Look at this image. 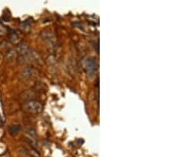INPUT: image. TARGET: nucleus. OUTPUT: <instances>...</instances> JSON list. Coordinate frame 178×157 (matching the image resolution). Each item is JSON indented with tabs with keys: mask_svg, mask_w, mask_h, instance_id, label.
I'll return each instance as SVG.
<instances>
[{
	"mask_svg": "<svg viewBox=\"0 0 178 157\" xmlns=\"http://www.w3.org/2000/svg\"><path fill=\"white\" fill-rule=\"evenodd\" d=\"M6 59L10 62H14L17 59V53L14 49H9L6 51Z\"/></svg>",
	"mask_w": 178,
	"mask_h": 157,
	"instance_id": "obj_5",
	"label": "nucleus"
},
{
	"mask_svg": "<svg viewBox=\"0 0 178 157\" xmlns=\"http://www.w3.org/2000/svg\"><path fill=\"white\" fill-rule=\"evenodd\" d=\"M19 153H20L21 157H31V155L29 154V152H28V151L25 149H24V148H20V149H19Z\"/></svg>",
	"mask_w": 178,
	"mask_h": 157,
	"instance_id": "obj_12",
	"label": "nucleus"
},
{
	"mask_svg": "<svg viewBox=\"0 0 178 157\" xmlns=\"http://www.w3.org/2000/svg\"><path fill=\"white\" fill-rule=\"evenodd\" d=\"M25 142L27 143L29 147L32 148V149H35L36 151H39V146H38L37 141V140H34L33 138L30 137V136H25Z\"/></svg>",
	"mask_w": 178,
	"mask_h": 157,
	"instance_id": "obj_6",
	"label": "nucleus"
},
{
	"mask_svg": "<svg viewBox=\"0 0 178 157\" xmlns=\"http://www.w3.org/2000/svg\"><path fill=\"white\" fill-rule=\"evenodd\" d=\"M23 108L25 111H27L30 114H40L41 112L43 106H42L41 103L38 101L30 100V101L25 102Z\"/></svg>",
	"mask_w": 178,
	"mask_h": 157,
	"instance_id": "obj_2",
	"label": "nucleus"
},
{
	"mask_svg": "<svg viewBox=\"0 0 178 157\" xmlns=\"http://www.w3.org/2000/svg\"><path fill=\"white\" fill-rule=\"evenodd\" d=\"M9 39H10V40H11V42L16 44V43L18 42L19 39L20 38H19L18 35H17V34H15V33H11V34L9 35Z\"/></svg>",
	"mask_w": 178,
	"mask_h": 157,
	"instance_id": "obj_10",
	"label": "nucleus"
},
{
	"mask_svg": "<svg viewBox=\"0 0 178 157\" xmlns=\"http://www.w3.org/2000/svg\"><path fill=\"white\" fill-rule=\"evenodd\" d=\"M29 51V49H28L27 45H24V44H19L17 47V53H18L19 55L21 56H25L26 53Z\"/></svg>",
	"mask_w": 178,
	"mask_h": 157,
	"instance_id": "obj_8",
	"label": "nucleus"
},
{
	"mask_svg": "<svg viewBox=\"0 0 178 157\" xmlns=\"http://www.w3.org/2000/svg\"><path fill=\"white\" fill-rule=\"evenodd\" d=\"M40 37L41 38L46 41V42L49 43V44H53L56 41V37H55L54 34L52 33L49 31V30H44L40 33Z\"/></svg>",
	"mask_w": 178,
	"mask_h": 157,
	"instance_id": "obj_3",
	"label": "nucleus"
},
{
	"mask_svg": "<svg viewBox=\"0 0 178 157\" xmlns=\"http://www.w3.org/2000/svg\"><path fill=\"white\" fill-rule=\"evenodd\" d=\"M21 130V126L20 125H10L8 127V132L9 133L12 135V136H14L16 134H17L18 133H20V131Z\"/></svg>",
	"mask_w": 178,
	"mask_h": 157,
	"instance_id": "obj_7",
	"label": "nucleus"
},
{
	"mask_svg": "<svg viewBox=\"0 0 178 157\" xmlns=\"http://www.w3.org/2000/svg\"><path fill=\"white\" fill-rule=\"evenodd\" d=\"M26 133H27L28 136L33 138V139H34V140H37V132H36L33 129H31V128L28 129V130H26Z\"/></svg>",
	"mask_w": 178,
	"mask_h": 157,
	"instance_id": "obj_9",
	"label": "nucleus"
},
{
	"mask_svg": "<svg viewBox=\"0 0 178 157\" xmlns=\"http://www.w3.org/2000/svg\"><path fill=\"white\" fill-rule=\"evenodd\" d=\"M6 29L2 25H0V36H2V35H4L6 34Z\"/></svg>",
	"mask_w": 178,
	"mask_h": 157,
	"instance_id": "obj_14",
	"label": "nucleus"
},
{
	"mask_svg": "<svg viewBox=\"0 0 178 157\" xmlns=\"http://www.w3.org/2000/svg\"><path fill=\"white\" fill-rule=\"evenodd\" d=\"M83 66L86 69L89 77L93 78L97 72V64L96 59L94 57H87L83 60Z\"/></svg>",
	"mask_w": 178,
	"mask_h": 157,
	"instance_id": "obj_1",
	"label": "nucleus"
},
{
	"mask_svg": "<svg viewBox=\"0 0 178 157\" xmlns=\"http://www.w3.org/2000/svg\"><path fill=\"white\" fill-rule=\"evenodd\" d=\"M37 74V70L33 68H25V69L21 71V76L25 79H30L35 76Z\"/></svg>",
	"mask_w": 178,
	"mask_h": 157,
	"instance_id": "obj_4",
	"label": "nucleus"
},
{
	"mask_svg": "<svg viewBox=\"0 0 178 157\" xmlns=\"http://www.w3.org/2000/svg\"><path fill=\"white\" fill-rule=\"evenodd\" d=\"M21 29H22L24 31H26V30H28L30 28V24H28V22H26V21L21 24Z\"/></svg>",
	"mask_w": 178,
	"mask_h": 157,
	"instance_id": "obj_13",
	"label": "nucleus"
},
{
	"mask_svg": "<svg viewBox=\"0 0 178 157\" xmlns=\"http://www.w3.org/2000/svg\"><path fill=\"white\" fill-rule=\"evenodd\" d=\"M26 150L28 151V152H29V154L31 155V157H40V153H39V152L36 151L35 149H32V148H30V149H26Z\"/></svg>",
	"mask_w": 178,
	"mask_h": 157,
	"instance_id": "obj_11",
	"label": "nucleus"
}]
</instances>
